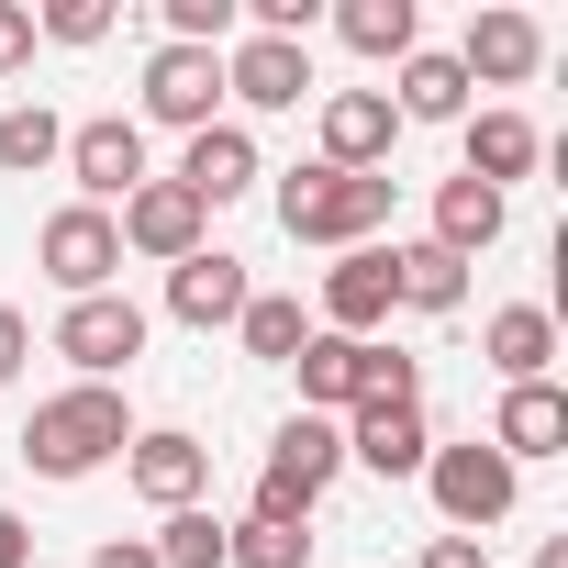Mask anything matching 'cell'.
I'll return each mask as SVG.
<instances>
[{"mask_svg":"<svg viewBox=\"0 0 568 568\" xmlns=\"http://www.w3.org/2000/svg\"><path fill=\"white\" fill-rule=\"evenodd\" d=\"M34 34H45V45H101V34H112V0H45Z\"/></svg>","mask_w":568,"mask_h":568,"instance_id":"f546056e","label":"cell"},{"mask_svg":"<svg viewBox=\"0 0 568 568\" xmlns=\"http://www.w3.org/2000/svg\"><path fill=\"white\" fill-rule=\"evenodd\" d=\"M479 357H490V379H501V390L546 379V368H557V313H546V302H501V313L479 324Z\"/></svg>","mask_w":568,"mask_h":568,"instance_id":"ac0fdd59","label":"cell"},{"mask_svg":"<svg viewBox=\"0 0 568 568\" xmlns=\"http://www.w3.org/2000/svg\"><path fill=\"white\" fill-rule=\"evenodd\" d=\"M145 546H156V568H223V513H201V501H190V513H168Z\"/></svg>","mask_w":568,"mask_h":568,"instance_id":"f1b7e54d","label":"cell"},{"mask_svg":"<svg viewBox=\"0 0 568 568\" xmlns=\"http://www.w3.org/2000/svg\"><path fill=\"white\" fill-rule=\"evenodd\" d=\"M501 223H513V201H501V190L446 179V190H435V234H424V245H446V256H490V245H501Z\"/></svg>","mask_w":568,"mask_h":568,"instance_id":"7402d4cb","label":"cell"},{"mask_svg":"<svg viewBox=\"0 0 568 568\" xmlns=\"http://www.w3.org/2000/svg\"><path fill=\"white\" fill-rule=\"evenodd\" d=\"M0 568H34V524H23L12 501H0Z\"/></svg>","mask_w":568,"mask_h":568,"instance_id":"e575fe53","label":"cell"},{"mask_svg":"<svg viewBox=\"0 0 568 568\" xmlns=\"http://www.w3.org/2000/svg\"><path fill=\"white\" fill-rule=\"evenodd\" d=\"M335 468H346V424H324V413H291V424L267 435V479H278V490L324 501V490H335Z\"/></svg>","mask_w":568,"mask_h":568,"instance_id":"d6986e66","label":"cell"},{"mask_svg":"<svg viewBox=\"0 0 568 568\" xmlns=\"http://www.w3.org/2000/svg\"><path fill=\"white\" fill-rule=\"evenodd\" d=\"M57 357H68L79 379H101V390H112V379L145 357V313H134L123 291H101V302H68V313H57Z\"/></svg>","mask_w":568,"mask_h":568,"instance_id":"8992f818","label":"cell"},{"mask_svg":"<svg viewBox=\"0 0 568 568\" xmlns=\"http://www.w3.org/2000/svg\"><path fill=\"white\" fill-rule=\"evenodd\" d=\"M424 490H435L446 535H490V524L524 501V468H513L490 435H457V446H435V457H424Z\"/></svg>","mask_w":568,"mask_h":568,"instance_id":"3957f363","label":"cell"},{"mask_svg":"<svg viewBox=\"0 0 568 568\" xmlns=\"http://www.w3.org/2000/svg\"><path fill=\"white\" fill-rule=\"evenodd\" d=\"M12 68H34V12H23V0H0V79H12Z\"/></svg>","mask_w":568,"mask_h":568,"instance_id":"1f68e13d","label":"cell"},{"mask_svg":"<svg viewBox=\"0 0 568 568\" xmlns=\"http://www.w3.org/2000/svg\"><path fill=\"white\" fill-rule=\"evenodd\" d=\"M535 568H568V535H546V546H535Z\"/></svg>","mask_w":568,"mask_h":568,"instance_id":"8d00e7d4","label":"cell"},{"mask_svg":"<svg viewBox=\"0 0 568 568\" xmlns=\"http://www.w3.org/2000/svg\"><path fill=\"white\" fill-rule=\"evenodd\" d=\"M123 446H134V413H123V390H101V379H79V390L34 402V424H23L34 479H90V468H112Z\"/></svg>","mask_w":568,"mask_h":568,"instance_id":"7a4b0ae2","label":"cell"},{"mask_svg":"<svg viewBox=\"0 0 568 568\" xmlns=\"http://www.w3.org/2000/svg\"><path fill=\"white\" fill-rule=\"evenodd\" d=\"M267 168H256V134L245 123H201L190 134V156H179V190L201 201V212H223V201H245Z\"/></svg>","mask_w":568,"mask_h":568,"instance_id":"2e32d148","label":"cell"},{"mask_svg":"<svg viewBox=\"0 0 568 568\" xmlns=\"http://www.w3.org/2000/svg\"><path fill=\"white\" fill-rule=\"evenodd\" d=\"M223 568H313L302 524H223Z\"/></svg>","mask_w":568,"mask_h":568,"instance_id":"83f0119b","label":"cell"},{"mask_svg":"<svg viewBox=\"0 0 568 568\" xmlns=\"http://www.w3.org/2000/svg\"><path fill=\"white\" fill-rule=\"evenodd\" d=\"M390 291H402V313H457V302H468V256H446V245H390Z\"/></svg>","mask_w":568,"mask_h":568,"instance_id":"cb8c5ba5","label":"cell"},{"mask_svg":"<svg viewBox=\"0 0 568 568\" xmlns=\"http://www.w3.org/2000/svg\"><path fill=\"white\" fill-rule=\"evenodd\" d=\"M90 568H156V546H145V535H112V546H101Z\"/></svg>","mask_w":568,"mask_h":568,"instance_id":"d590c367","label":"cell"},{"mask_svg":"<svg viewBox=\"0 0 568 568\" xmlns=\"http://www.w3.org/2000/svg\"><path fill=\"white\" fill-rule=\"evenodd\" d=\"M424 568H490V535H435Z\"/></svg>","mask_w":568,"mask_h":568,"instance_id":"836d02e7","label":"cell"},{"mask_svg":"<svg viewBox=\"0 0 568 568\" xmlns=\"http://www.w3.org/2000/svg\"><path fill=\"white\" fill-rule=\"evenodd\" d=\"M390 112H402V123H468V68L413 45V57H402V90H390Z\"/></svg>","mask_w":568,"mask_h":568,"instance_id":"603a6c76","label":"cell"},{"mask_svg":"<svg viewBox=\"0 0 568 568\" xmlns=\"http://www.w3.org/2000/svg\"><path fill=\"white\" fill-rule=\"evenodd\" d=\"M379 223H390V168H368V179H346V168H291L278 179V234L291 245H379Z\"/></svg>","mask_w":568,"mask_h":568,"instance_id":"6da1fadb","label":"cell"},{"mask_svg":"<svg viewBox=\"0 0 568 568\" xmlns=\"http://www.w3.org/2000/svg\"><path fill=\"white\" fill-rule=\"evenodd\" d=\"M234 335H245V357H256V368H291V357H302V335H313V313H302L291 291H256V302L234 313Z\"/></svg>","mask_w":568,"mask_h":568,"instance_id":"484cf974","label":"cell"},{"mask_svg":"<svg viewBox=\"0 0 568 568\" xmlns=\"http://www.w3.org/2000/svg\"><path fill=\"white\" fill-rule=\"evenodd\" d=\"M490 446L524 468V457H568V390L557 379H524V390H501V413H490Z\"/></svg>","mask_w":568,"mask_h":568,"instance_id":"ffe728a7","label":"cell"},{"mask_svg":"<svg viewBox=\"0 0 568 568\" xmlns=\"http://www.w3.org/2000/svg\"><path fill=\"white\" fill-rule=\"evenodd\" d=\"M23 357H34V324H23L12 302H0V390H12V379H23Z\"/></svg>","mask_w":568,"mask_h":568,"instance_id":"d6a6232c","label":"cell"},{"mask_svg":"<svg viewBox=\"0 0 568 568\" xmlns=\"http://www.w3.org/2000/svg\"><path fill=\"white\" fill-rule=\"evenodd\" d=\"M402 313V291H390V245H346L335 267H324V302H313V324L324 335H357V346H379V324Z\"/></svg>","mask_w":568,"mask_h":568,"instance_id":"52a82bcc","label":"cell"},{"mask_svg":"<svg viewBox=\"0 0 568 568\" xmlns=\"http://www.w3.org/2000/svg\"><path fill=\"white\" fill-rule=\"evenodd\" d=\"M245 302H256V278H245V256H223V245H201V256L168 267V324H190V335L234 324Z\"/></svg>","mask_w":568,"mask_h":568,"instance_id":"7c38bea8","label":"cell"},{"mask_svg":"<svg viewBox=\"0 0 568 568\" xmlns=\"http://www.w3.org/2000/svg\"><path fill=\"white\" fill-rule=\"evenodd\" d=\"M291 379H302V413H324V424H346L357 402H368V346L357 335H302V357H291Z\"/></svg>","mask_w":568,"mask_h":568,"instance_id":"e0dca14e","label":"cell"},{"mask_svg":"<svg viewBox=\"0 0 568 568\" xmlns=\"http://www.w3.org/2000/svg\"><path fill=\"white\" fill-rule=\"evenodd\" d=\"M123 479H134L156 513H190V501L212 490V446H201V435H179V424H134V446H123Z\"/></svg>","mask_w":568,"mask_h":568,"instance_id":"ba28073f","label":"cell"},{"mask_svg":"<svg viewBox=\"0 0 568 568\" xmlns=\"http://www.w3.org/2000/svg\"><path fill=\"white\" fill-rule=\"evenodd\" d=\"M201 201L179 190V179H145L123 212H112V234H123V256H156V267H179V256H201Z\"/></svg>","mask_w":568,"mask_h":568,"instance_id":"9c48e42d","label":"cell"},{"mask_svg":"<svg viewBox=\"0 0 568 568\" xmlns=\"http://www.w3.org/2000/svg\"><path fill=\"white\" fill-rule=\"evenodd\" d=\"M68 156V123L45 112V101H12V112H0V168H12V179H45Z\"/></svg>","mask_w":568,"mask_h":568,"instance_id":"4316f807","label":"cell"},{"mask_svg":"<svg viewBox=\"0 0 568 568\" xmlns=\"http://www.w3.org/2000/svg\"><path fill=\"white\" fill-rule=\"evenodd\" d=\"M57 168L79 179L90 212H123V201L145 190V123H134V112H90V123H68V156H57Z\"/></svg>","mask_w":568,"mask_h":568,"instance_id":"277c9868","label":"cell"},{"mask_svg":"<svg viewBox=\"0 0 568 568\" xmlns=\"http://www.w3.org/2000/svg\"><path fill=\"white\" fill-rule=\"evenodd\" d=\"M223 101H245V112H302V101H313V45L245 34V45L223 57Z\"/></svg>","mask_w":568,"mask_h":568,"instance_id":"30bf717a","label":"cell"},{"mask_svg":"<svg viewBox=\"0 0 568 568\" xmlns=\"http://www.w3.org/2000/svg\"><path fill=\"white\" fill-rule=\"evenodd\" d=\"M457 68H468V90H479V79H490V90H524V79L546 68V23H535V12H479L468 45H457Z\"/></svg>","mask_w":568,"mask_h":568,"instance_id":"9a60e30c","label":"cell"},{"mask_svg":"<svg viewBox=\"0 0 568 568\" xmlns=\"http://www.w3.org/2000/svg\"><path fill=\"white\" fill-rule=\"evenodd\" d=\"M390 134H402L390 90H324V168L368 179V168H390Z\"/></svg>","mask_w":568,"mask_h":568,"instance_id":"4fadbf2b","label":"cell"},{"mask_svg":"<svg viewBox=\"0 0 568 568\" xmlns=\"http://www.w3.org/2000/svg\"><path fill=\"white\" fill-rule=\"evenodd\" d=\"M34 267L57 278L68 302H101L112 278H123V234H112V212H90V201L45 212V234H34Z\"/></svg>","mask_w":568,"mask_h":568,"instance_id":"5b68a950","label":"cell"},{"mask_svg":"<svg viewBox=\"0 0 568 568\" xmlns=\"http://www.w3.org/2000/svg\"><path fill=\"white\" fill-rule=\"evenodd\" d=\"M535 156H546V134H535L524 112H479V123H468V168H457V179H479V190H501V201H513V179H524Z\"/></svg>","mask_w":568,"mask_h":568,"instance_id":"44dd1931","label":"cell"},{"mask_svg":"<svg viewBox=\"0 0 568 568\" xmlns=\"http://www.w3.org/2000/svg\"><path fill=\"white\" fill-rule=\"evenodd\" d=\"M245 524H302V535H313V501H302V490H278V479H256V501H245Z\"/></svg>","mask_w":568,"mask_h":568,"instance_id":"4dcf8cb0","label":"cell"},{"mask_svg":"<svg viewBox=\"0 0 568 568\" xmlns=\"http://www.w3.org/2000/svg\"><path fill=\"white\" fill-rule=\"evenodd\" d=\"M346 457L379 468V479H424V457H435L424 402H368V413H346Z\"/></svg>","mask_w":568,"mask_h":568,"instance_id":"5bb4252c","label":"cell"},{"mask_svg":"<svg viewBox=\"0 0 568 568\" xmlns=\"http://www.w3.org/2000/svg\"><path fill=\"white\" fill-rule=\"evenodd\" d=\"M335 34H346L368 68H402V57H413V34H424V12H413V0H346Z\"/></svg>","mask_w":568,"mask_h":568,"instance_id":"d4e9b609","label":"cell"},{"mask_svg":"<svg viewBox=\"0 0 568 568\" xmlns=\"http://www.w3.org/2000/svg\"><path fill=\"white\" fill-rule=\"evenodd\" d=\"M212 101H223V57H212V45H156V57H145V123L201 134Z\"/></svg>","mask_w":568,"mask_h":568,"instance_id":"8fae6325","label":"cell"}]
</instances>
